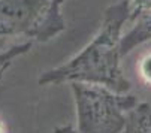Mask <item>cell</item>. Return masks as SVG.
<instances>
[{
  "mask_svg": "<svg viewBox=\"0 0 151 133\" xmlns=\"http://www.w3.org/2000/svg\"><path fill=\"white\" fill-rule=\"evenodd\" d=\"M54 133H78V132L72 126H57L54 129Z\"/></svg>",
  "mask_w": 151,
  "mask_h": 133,
  "instance_id": "cell-9",
  "label": "cell"
},
{
  "mask_svg": "<svg viewBox=\"0 0 151 133\" xmlns=\"http://www.w3.org/2000/svg\"><path fill=\"white\" fill-rule=\"evenodd\" d=\"M121 133H151V105L138 102L127 112Z\"/></svg>",
  "mask_w": 151,
  "mask_h": 133,
  "instance_id": "cell-5",
  "label": "cell"
},
{
  "mask_svg": "<svg viewBox=\"0 0 151 133\" xmlns=\"http://www.w3.org/2000/svg\"><path fill=\"white\" fill-rule=\"evenodd\" d=\"M8 68H9V66H5V68H2V69H0V79L3 78V75H5V72L8 70Z\"/></svg>",
  "mask_w": 151,
  "mask_h": 133,
  "instance_id": "cell-11",
  "label": "cell"
},
{
  "mask_svg": "<svg viewBox=\"0 0 151 133\" xmlns=\"http://www.w3.org/2000/svg\"><path fill=\"white\" fill-rule=\"evenodd\" d=\"M70 90L78 133H121L127 112L139 102L130 93H117L99 84L70 82Z\"/></svg>",
  "mask_w": 151,
  "mask_h": 133,
  "instance_id": "cell-2",
  "label": "cell"
},
{
  "mask_svg": "<svg viewBox=\"0 0 151 133\" xmlns=\"http://www.w3.org/2000/svg\"><path fill=\"white\" fill-rule=\"evenodd\" d=\"M129 17V0L109 5L93 39L69 61L42 72L37 79L39 85L87 82L108 87L117 93H129L132 85L123 73L120 51L121 32Z\"/></svg>",
  "mask_w": 151,
  "mask_h": 133,
  "instance_id": "cell-1",
  "label": "cell"
},
{
  "mask_svg": "<svg viewBox=\"0 0 151 133\" xmlns=\"http://www.w3.org/2000/svg\"><path fill=\"white\" fill-rule=\"evenodd\" d=\"M66 0H0V40L48 42L66 30Z\"/></svg>",
  "mask_w": 151,
  "mask_h": 133,
  "instance_id": "cell-3",
  "label": "cell"
},
{
  "mask_svg": "<svg viewBox=\"0 0 151 133\" xmlns=\"http://www.w3.org/2000/svg\"><path fill=\"white\" fill-rule=\"evenodd\" d=\"M129 11H130V21L151 14V0H129Z\"/></svg>",
  "mask_w": 151,
  "mask_h": 133,
  "instance_id": "cell-7",
  "label": "cell"
},
{
  "mask_svg": "<svg viewBox=\"0 0 151 133\" xmlns=\"http://www.w3.org/2000/svg\"><path fill=\"white\" fill-rule=\"evenodd\" d=\"M138 73L141 81L151 87V52H147L138 63Z\"/></svg>",
  "mask_w": 151,
  "mask_h": 133,
  "instance_id": "cell-8",
  "label": "cell"
},
{
  "mask_svg": "<svg viewBox=\"0 0 151 133\" xmlns=\"http://www.w3.org/2000/svg\"><path fill=\"white\" fill-rule=\"evenodd\" d=\"M151 40V14L144 15L135 21V26L126 35L121 36L120 40V51L121 55L130 54L136 47Z\"/></svg>",
  "mask_w": 151,
  "mask_h": 133,
  "instance_id": "cell-4",
  "label": "cell"
},
{
  "mask_svg": "<svg viewBox=\"0 0 151 133\" xmlns=\"http://www.w3.org/2000/svg\"><path fill=\"white\" fill-rule=\"evenodd\" d=\"M0 133H8V126L2 118H0Z\"/></svg>",
  "mask_w": 151,
  "mask_h": 133,
  "instance_id": "cell-10",
  "label": "cell"
},
{
  "mask_svg": "<svg viewBox=\"0 0 151 133\" xmlns=\"http://www.w3.org/2000/svg\"><path fill=\"white\" fill-rule=\"evenodd\" d=\"M5 48H6V42L0 40V50H5Z\"/></svg>",
  "mask_w": 151,
  "mask_h": 133,
  "instance_id": "cell-12",
  "label": "cell"
},
{
  "mask_svg": "<svg viewBox=\"0 0 151 133\" xmlns=\"http://www.w3.org/2000/svg\"><path fill=\"white\" fill-rule=\"evenodd\" d=\"M33 42L30 40H24V42H19V43H12L8 48L5 50H0V69L5 68V66H11V63L26 52H29L32 50Z\"/></svg>",
  "mask_w": 151,
  "mask_h": 133,
  "instance_id": "cell-6",
  "label": "cell"
}]
</instances>
